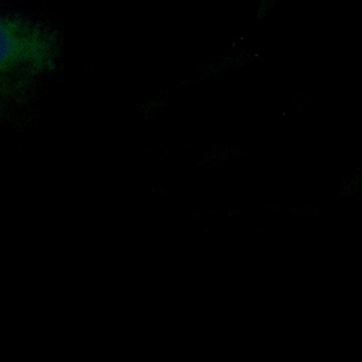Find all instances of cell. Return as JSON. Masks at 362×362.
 I'll return each instance as SVG.
<instances>
[{
	"label": "cell",
	"instance_id": "obj_1",
	"mask_svg": "<svg viewBox=\"0 0 362 362\" xmlns=\"http://www.w3.org/2000/svg\"><path fill=\"white\" fill-rule=\"evenodd\" d=\"M59 64L61 40L52 25L0 6V122L23 126Z\"/></svg>",
	"mask_w": 362,
	"mask_h": 362
}]
</instances>
